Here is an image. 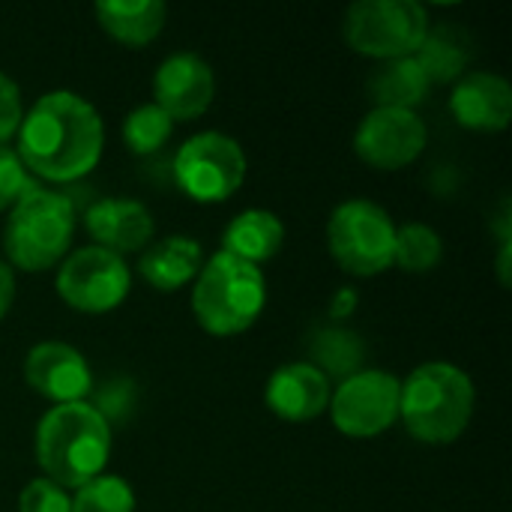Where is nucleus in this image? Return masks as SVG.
<instances>
[{"instance_id":"1","label":"nucleus","mask_w":512,"mask_h":512,"mask_svg":"<svg viewBox=\"0 0 512 512\" xmlns=\"http://www.w3.org/2000/svg\"><path fill=\"white\" fill-rule=\"evenodd\" d=\"M15 138V153L33 177L75 183L99 165L105 123L96 105L81 93L48 90L24 111Z\"/></svg>"},{"instance_id":"2","label":"nucleus","mask_w":512,"mask_h":512,"mask_svg":"<svg viewBox=\"0 0 512 512\" xmlns=\"http://www.w3.org/2000/svg\"><path fill=\"white\" fill-rule=\"evenodd\" d=\"M474 408L477 387L471 375L447 360L417 366L399 387V420L420 444L459 441L474 420Z\"/></svg>"},{"instance_id":"3","label":"nucleus","mask_w":512,"mask_h":512,"mask_svg":"<svg viewBox=\"0 0 512 512\" xmlns=\"http://www.w3.org/2000/svg\"><path fill=\"white\" fill-rule=\"evenodd\" d=\"M33 453L42 477L60 489H78L105 474L111 456V426L90 402L51 405L33 432Z\"/></svg>"},{"instance_id":"4","label":"nucleus","mask_w":512,"mask_h":512,"mask_svg":"<svg viewBox=\"0 0 512 512\" xmlns=\"http://www.w3.org/2000/svg\"><path fill=\"white\" fill-rule=\"evenodd\" d=\"M267 306V276L261 267L228 252L207 258L192 282V315L210 336L231 339L255 327Z\"/></svg>"},{"instance_id":"5","label":"nucleus","mask_w":512,"mask_h":512,"mask_svg":"<svg viewBox=\"0 0 512 512\" xmlns=\"http://www.w3.org/2000/svg\"><path fill=\"white\" fill-rule=\"evenodd\" d=\"M78 225L75 201L66 192L33 183L9 210L3 228V249L12 270L45 273L57 267L72 246Z\"/></svg>"},{"instance_id":"6","label":"nucleus","mask_w":512,"mask_h":512,"mask_svg":"<svg viewBox=\"0 0 512 512\" xmlns=\"http://www.w3.org/2000/svg\"><path fill=\"white\" fill-rule=\"evenodd\" d=\"M432 21L417 0H354L342 18L345 42L369 60L414 57Z\"/></svg>"},{"instance_id":"7","label":"nucleus","mask_w":512,"mask_h":512,"mask_svg":"<svg viewBox=\"0 0 512 512\" xmlns=\"http://www.w3.org/2000/svg\"><path fill=\"white\" fill-rule=\"evenodd\" d=\"M396 222L369 198H348L333 207L327 219V246L333 261L360 279L378 276L393 267Z\"/></svg>"},{"instance_id":"8","label":"nucleus","mask_w":512,"mask_h":512,"mask_svg":"<svg viewBox=\"0 0 512 512\" xmlns=\"http://www.w3.org/2000/svg\"><path fill=\"white\" fill-rule=\"evenodd\" d=\"M249 174V159L234 135L219 129L186 138L174 156V180L180 192L198 204L228 201Z\"/></svg>"},{"instance_id":"9","label":"nucleus","mask_w":512,"mask_h":512,"mask_svg":"<svg viewBox=\"0 0 512 512\" xmlns=\"http://www.w3.org/2000/svg\"><path fill=\"white\" fill-rule=\"evenodd\" d=\"M54 288L69 309L81 315H105L129 297L132 273L120 255L90 243L60 261Z\"/></svg>"},{"instance_id":"10","label":"nucleus","mask_w":512,"mask_h":512,"mask_svg":"<svg viewBox=\"0 0 512 512\" xmlns=\"http://www.w3.org/2000/svg\"><path fill=\"white\" fill-rule=\"evenodd\" d=\"M399 387L402 378L384 369H360L339 381L327 408L336 432L354 441L384 435L393 423H399Z\"/></svg>"},{"instance_id":"11","label":"nucleus","mask_w":512,"mask_h":512,"mask_svg":"<svg viewBox=\"0 0 512 512\" xmlns=\"http://www.w3.org/2000/svg\"><path fill=\"white\" fill-rule=\"evenodd\" d=\"M426 144L429 129L417 111L372 108L354 129V153L375 171H402L414 165Z\"/></svg>"},{"instance_id":"12","label":"nucleus","mask_w":512,"mask_h":512,"mask_svg":"<svg viewBox=\"0 0 512 512\" xmlns=\"http://www.w3.org/2000/svg\"><path fill=\"white\" fill-rule=\"evenodd\" d=\"M27 387L51 405L87 402L93 393V369L87 357L69 342H36L24 357Z\"/></svg>"},{"instance_id":"13","label":"nucleus","mask_w":512,"mask_h":512,"mask_svg":"<svg viewBox=\"0 0 512 512\" xmlns=\"http://www.w3.org/2000/svg\"><path fill=\"white\" fill-rule=\"evenodd\" d=\"M213 96H216L213 66L195 51H174L153 72V102L174 123H189L207 114Z\"/></svg>"},{"instance_id":"14","label":"nucleus","mask_w":512,"mask_h":512,"mask_svg":"<svg viewBox=\"0 0 512 512\" xmlns=\"http://www.w3.org/2000/svg\"><path fill=\"white\" fill-rule=\"evenodd\" d=\"M333 381L315 369L309 360L282 363L264 387L267 408L285 423H309L318 420L330 408Z\"/></svg>"},{"instance_id":"15","label":"nucleus","mask_w":512,"mask_h":512,"mask_svg":"<svg viewBox=\"0 0 512 512\" xmlns=\"http://www.w3.org/2000/svg\"><path fill=\"white\" fill-rule=\"evenodd\" d=\"M84 228L93 246H102L120 258L129 252H144L156 234L153 213L135 198H99L84 210Z\"/></svg>"},{"instance_id":"16","label":"nucleus","mask_w":512,"mask_h":512,"mask_svg":"<svg viewBox=\"0 0 512 512\" xmlns=\"http://www.w3.org/2000/svg\"><path fill=\"white\" fill-rule=\"evenodd\" d=\"M450 114L471 132H504L512 120V87L498 72H465L450 93Z\"/></svg>"},{"instance_id":"17","label":"nucleus","mask_w":512,"mask_h":512,"mask_svg":"<svg viewBox=\"0 0 512 512\" xmlns=\"http://www.w3.org/2000/svg\"><path fill=\"white\" fill-rule=\"evenodd\" d=\"M201 264H204L201 243L189 234H171V237L150 243L141 252L138 273L144 276V282L150 288H156L162 294H174L195 282Z\"/></svg>"},{"instance_id":"18","label":"nucleus","mask_w":512,"mask_h":512,"mask_svg":"<svg viewBox=\"0 0 512 512\" xmlns=\"http://www.w3.org/2000/svg\"><path fill=\"white\" fill-rule=\"evenodd\" d=\"M285 246V222L264 207H249L237 213L222 231V252L249 261L255 267L273 261Z\"/></svg>"},{"instance_id":"19","label":"nucleus","mask_w":512,"mask_h":512,"mask_svg":"<svg viewBox=\"0 0 512 512\" xmlns=\"http://www.w3.org/2000/svg\"><path fill=\"white\" fill-rule=\"evenodd\" d=\"M93 15L114 42L126 48H144L162 33L168 6L162 0H99Z\"/></svg>"},{"instance_id":"20","label":"nucleus","mask_w":512,"mask_h":512,"mask_svg":"<svg viewBox=\"0 0 512 512\" xmlns=\"http://www.w3.org/2000/svg\"><path fill=\"white\" fill-rule=\"evenodd\" d=\"M432 84L417 63V57H399L378 63V69L369 78V93L375 99V108H402L417 111V105L426 102Z\"/></svg>"},{"instance_id":"21","label":"nucleus","mask_w":512,"mask_h":512,"mask_svg":"<svg viewBox=\"0 0 512 512\" xmlns=\"http://www.w3.org/2000/svg\"><path fill=\"white\" fill-rule=\"evenodd\" d=\"M414 57L423 66L429 84L435 87V84H456L465 75L474 51L465 30L453 24H441V27H429Z\"/></svg>"},{"instance_id":"22","label":"nucleus","mask_w":512,"mask_h":512,"mask_svg":"<svg viewBox=\"0 0 512 512\" xmlns=\"http://www.w3.org/2000/svg\"><path fill=\"white\" fill-rule=\"evenodd\" d=\"M363 360H366V342L357 330L345 324L321 327L309 339V363L321 369L330 381L336 378V384L360 372Z\"/></svg>"},{"instance_id":"23","label":"nucleus","mask_w":512,"mask_h":512,"mask_svg":"<svg viewBox=\"0 0 512 512\" xmlns=\"http://www.w3.org/2000/svg\"><path fill=\"white\" fill-rule=\"evenodd\" d=\"M444 258V240L441 234L426 222H405L396 225V243H393V267L405 273H429Z\"/></svg>"},{"instance_id":"24","label":"nucleus","mask_w":512,"mask_h":512,"mask_svg":"<svg viewBox=\"0 0 512 512\" xmlns=\"http://www.w3.org/2000/svg\"><path fill=\"white\" fill-rule=\"evenodd\" d=\"M123 144L129 153L135 156H150L156 150H162L174 132V120L156 105V102H144L138 108H132L123 117Z\"/></svg>"},{"instance_id":"25","label":"nucleus","mask_w":512,"mask_h":512,"mask_svg":"<svg viewBox=\"0 0 512 512\" xmlns=\"http://www.w3.org/2000/svg\"><path fill=\"white\" fill-rule=\"evenodd\" d=\"M69 512H135V492L117 474H99L75 489Z\"/></svg>"},{"instance_id":"26","label":"nucleus","mask_w":512,"mask_h":512,"mask_svg":"<svg viewBox=\"0 0 512 512\" xmlns=\"http://www.w3.org/2000/svg\"><path fill=\"white\" fill-rule=\"evenodd\" d=\"M87 402L108 426H120L138 408V384L132 378H123V375L108 378V381H102V387H93Z\"/></svg>"},{"instance_id":"27","label":"nucleus","mask_w":512,"mask_h":512,"mask_svg":"<svg viewBox=\"0 0 512 512\" xmlns=\"http://www.w3.org/2000/svg\"><path fill=\"white\" fill-rule=\"evenodd\" d=\"M33 183H36V180H33V174L24 168V162L18 159V153H15L9 144H3V147H0V213H3V210H12L15 201H18Z\"/></svg>"},{"instance_id":"28","label":"nucleus","mask_w":512,"mask_h":512,"mask_svg":"<svg viewBox=\"0 0 512 512\" xmlns=\"http://www.w3.org/2000/svg\"><path fill=\"white\" fill-rule=\"evenodd\" d=\"M69 492L60 489L57 483L45 480V477H36L30 480L21 495H18V512H69Z\"/></svg>"},{"instance_id":"29","label":"nucleus","mask_w":512,"mask_h":512,"mask_svg":"<svg viewBox=\"0 0 512 512\" xmlns=\"http://www.w3.org/2000/svg\"><path fill=\"white\" fill-rule=\"evenodd\" d=\"M24 117V99H21V87L0 69V147L15 138L18 126Z\"/></svg>"},{"instance_id":"30","label":"nucleus","mask_w":512,"mask_h":512,"mask_svg":"<svg viewBox=\"0 0 512 512\" xmlns=\"http://www.w3.org/2000/svg\"><path fill=\"white\" fill-rule=\"evenodd\" d=\"M15 303V270L0 258V321L9 315Z\"/></svg>"},{"instance_id":"31","label":"nucleus","mask_w":512,"mask_h":512,"mask_svg":"<svg viewBox=\"0 0 512 512\" xmlns=\"http://www.w3.org/2000/svg\"><path fill=\"white\" fill-rule=\"evenodd\" d=\"M357 309V291L354 288H342L336 297H333V303H330V315L339 321V318H348L351 312Z\"/></svg>"},{"instance_id":"32","label":"nucleus","mask_w":512,"mask_h":512,"mask_svg":"<svg viewBox=\"0 0 512 512\" xmlns=\"http://www.w3.org/2000/svg\"><path fill=\"white\" fill-rule=\"evenodd\" d=\"M495 270H498V282L504 288H510L512 282V243H501L498 249V261H495Z\"/></svg>"}]
</instances>
